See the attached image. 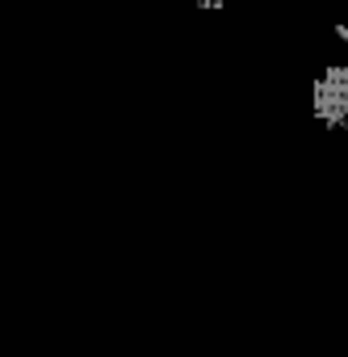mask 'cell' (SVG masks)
I'll return each mask as SVG.
<instances>
[{
	"label": "cell",
	"instance_id": "1",
	"mask_svg": "<svg viewBox=\"0 0 348 357\" xmlns=\"http://www.w3.org/2000/svg\"><path fill=\"white\" fill-rule=\"evenodd\" d=\"M315 114L327 126H348V55L319 76V84H315Z\"/></svg>",
	"mask_w": 348,
	"mask_h": 357
},
{
	"label": "cell",
	"instance_id": "2",
	"mask_svg": "<svg viewBox=\"0 0 348 357\" xmlns=\"http://www.w3.org/2000/svg\"><path fill=\"white\" fill-rule=\"evenodd\" d=\"M198 5H210L214 9V5H231V0H198Z\"/></svg>",
	"mask_w": 348,
	"mask_h": 357
},
{
	"label": "cell",
	"instance_id": "3",
	"mask_svg": "<svg viewBox=\"0 0 348 357\" xmlns=\"http://www.w3.org/2000/svg\"><path fill=\"white\" fill-rule=\"evenodd\" d=\"M340 38H348V13H344V22H340Z\"/></svg>",
	"mask_w": 348,
	"mask_h": 357
}]
</instances>
